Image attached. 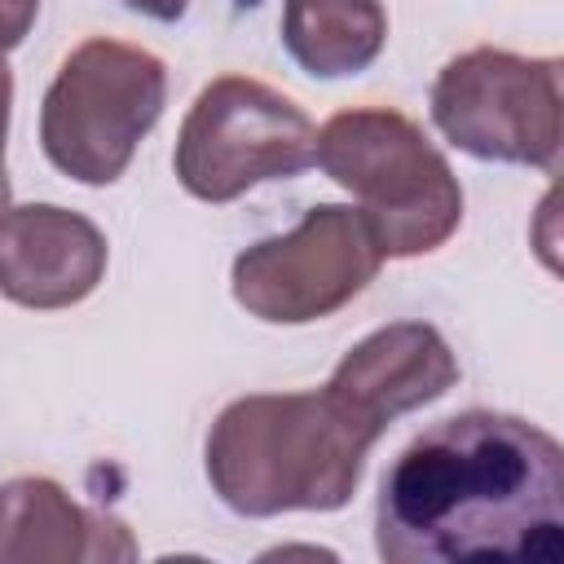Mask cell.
<instances>
[{
    "mask_svg": "<svg viewBox=\"0 0 564 564\" xmlns=\"http://www.w3.org/2000/svg\"><path fill=\"white\" fill-rule=\"evenodd\" d=\"M375 551L388 564L564 560L560 441L502 410L432 423L379 480Z\"/></svg>",
    "mask_w": 564,
    "mask_h": 564,
    "instance_id": "6da1fadb",
    "label": "cell"
},
{
    "mask_svg": "<svg viewBox=\"0 0 564 564\" xmlns=\"http://www.w3.org/2000/svg\"><path fill=\"white\" fill-rule=\"evenodd\" d=\"M379 423L330 388L251 392L229 401L203 445L212 494L247 520L282 511H339L366 471Z\"/></svg>",
    "mask_w": 564,
    "mask_h": 564,
    "instance_id": "7a4b0ae2",
    "label": "cell"
},
{
    "mask_svg": "<svg viewBox=\"0 0 564 564\" xmlns=\"http://www.w3.org/2000/svg\"><path fill=\"white\" fill-rule=\"evenodd\" d=\"M313 163L352 194L383 260L445 247L463 225V185L423 128L392 106H352L313 132Z\"/></svg>",
    "mask_w": 564,
    "mask_h": 564,
    "instance_id": "3957f363",
    "label": "cell"
},
{
    "mask_svg": "<svg viewBox=\"0 0 564 564\" xmlns=\"http://www.w3.org/2000/svg\"><path fill=\"white\" fill-rule=\"evenodd\" d=\"M167 101V66L141 44L93 35L66 53L44 101V159L79 185H115Z\"/></svg>",
    "mask_w": 564,
    "mask_h": 564,
    "instance_id": "277c9868",
    "label": "cell"
},
{
    "mask_svg": "<svg viewBox=\"0 0 564 564\" xmlns=\"http://www.w3.org/2000/svg\"><path fill=\"white\" fill-rule=\"evenodd\" d=\"M313 119L286 93L251 79H212L181 119L176 181L198 203H234L238 194L313 167Z\"/></svg>",
    "mask_w": 564,
    "mask_h": 564,
    "instance_id": "5b68a950",
    "label": "cell"
},
{
    "mask_svg": "<svg viewBox=\"0 0 564 564\" xmlns=\"http://www.w3.org/2000/svg\"><path fill=\"white\" fill-rule=\"evenodd\" d=\"M436 132L471 159L551 172L560 159V62L511 48L449 57L427 97Z\"/></svg>",
    "mask_w": 564,
    "mask_h": 564,
    "instance_id": "8992f818",
    "label": "cell"
},
{
    "mask_svg": "<svg viewBox=\"0 0 564 564\" xmlns=\"http://www.w3.org/2000/svg\"><path fill=\"white\" fill-rule=\"evenodd\" d=\"M383 269V251L348 203H317L295 229L238 251L229 291L247 317L269 326H308L352 304Z\"/></svg>",
    "mask_w": 564,
    "mask_h": 564,
    "instance_id": "52a82bcc",
    "label": "cell"
},
{
    "mask_svg": "<svg viewBox=\"0 0 564 564\" xmlns=\"http://www.w3.org/2000/svg\"><path fill=\"white\" fill-rule=\"evenodd\" d=\"M106 234L57 203L0 212V295L18 308L53 313L84 304L106 278Z\"/></svg>",
    "mask_w": 564,
    "mask_h": 564,
    "instance_id": "ba28073f",
    "label": "cell"
},
{
    "mask_svg": "<svg viewBox=\"0 0 564 564\" xmlns=\"http://www.w3.org/2000/svg\"><path fill=\"white\" fill-rule=\"evenodd\" d=\"M458 383V357L432 322H388L344 352L326 388L348 401L370 423L388 427L392 419L441 401Z\"/></svg>",
    "mask_w": 564,
    "mask_h": 564,
    "instance_id": "9c48e42d",
    "label": "cell"
},
{
    "mask_svg": "<svg viewBox=\"0 0 564 564\" xmlns=\"http://www.w3.org/2000/svg\"><path fill=\"white\" fill-rule=\"evenodd\" d=\"M123 520L79 507L48 476H13L0 485V564H84L132 560Z\"/></svg>",
    "mask_w": 564,
    "mask_h": 564,
    "instance_id": "30bf717a",
    "label": "cell"
},
{
    "mask_svg": "<svg viewBox=\"0 0 564 564\" xmlns=\"http://www.w3.org/2000/svg\"><path fill=\"white\" fill-rule=\"evenodd\" d=\"M282 48L313 79L361 75L388 40L379 0H282Z\"/></svg>",
    "mask_w": 564,
    "mask_h": 564,
    "instance_id": "8fae6325",
    "label": "cell"
},
{
    "mask_svg": "<svg viewBox=\"0 0 564 564\" xmlns=\"http://www.w3.org/2000/svg\"><path fill=\"white\" fill-rule=\"evenodd\" d=\"M40 0H0V53L18 48L35 26Z\"/></svg>",
    "mask_w": 564,
    "mask_h": 564,
    "instance_id": "7c38bea8",
    "label": "cell"
},
{
    "mask_svg": "<svg viewBox=\"0 0 564 564\" xmlns=\"http://www.w3.org/2000/svg\"><path fill=\"white\" fill-rule=\"evenodd\" d=\"M123 9H132L141 18H154V22H176V18H185L189 0H123Z\"/></svg>",
    "mask_w": 564,
    "mask_h": 564,
    "instance_id": "4fadbf2b",
    "label": "cell"
},
{
    "mask_svg": "<svg viewBox=\"0 0 564 564\" xmlns=\"http://www.w3.org/2000/svg\"><path fill=\"white\" fill-rule=\"evenodd\" d=\"M9 106H13V70L0 53V159H4V137H9Z\"/></svg>",
    "mask_w": 564,
    "mask_h": 564,
    "instance_id": "5bb4252c",
    "label": "cell"
},
{
    "mask_svg": "<svg viewBox=\"0 0 564 564\" xmlns=\"http://www.w3.org/2000/svg\"><path fill=\"white\" fill-rule=\"evenodd\" d=\"M9 207V176H4V159H0V212Z\"/></svg>",
    "mask_w": 564,
    "mask_h": 564,
    "instance_id": "9a60e30c",
    "label": "cell"
}]
</instances>
